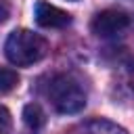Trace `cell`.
<instances>
[{
    "mask_svg": "<svg viewBox=\"0 0 134 134\" xmlns=\"http://www.w3.org/2000/svg\"><path fill=\"white\" fill-rule=\"evenodd\" d=\"M128 25H130L128 13H124L119 8H105V10L94 15V19L90 23V29L98 38H113V36L121 34Z\"/></svg>",
    "mask_w": 134,
    "mask_h": 134,
    "instance_id": "obj_3",
    "label": "cell"
},
{
    "mask_svg": "<svg viewBox=\"0 0 134 134\" xmlns=\"http://www.w3.org/2000/svg\"><path fill=\"white\" fill-rule=\"evenodd\" d=\"M34 17H36V23L40 27H46V29H59V27H67L71 23V15L69 13H65L63 8H59L54 4H48L44 0L36 2Z\"/></svg>",
    "mask_w": 134,
    "mask_h": 134,
    "instance_id": "obj_4",
    "label": "cell"
},
{
    "mask_svg": "<svg viewBox=\"0 0 134 134\" xmlns=\"http://www.w3.org/2000/svg\"><path fill=\"white\" fill-rule=\"evenodd\" d=\"M46 52H48V42L42 36L29 31V29L10 31V36L6 38V44H4L6 59L17 67L34 65L40 59H44Z\"/></svg>",
    "mask_w": 134,
    "mask_h": 134,
    "instance_id": "obj_1",
    "label": "cell"
},
{
    "mask_svg": "<svg viewBox=\"0 0 134 134\" xmlns=\"http://www.w3.org/2000/svg\"><path fill=\"white\" fill-rule=\"evenodd\" d=\"M10 17V4L8 0H0V25Z\"/></svg>",
    "mask_w": 134,
    "mask_h": 134,
    "instance_id": "obj_8",
    "label": "cell"
},
{
    "mask_svg": "<svg viewBox=\"0 0 134 134\" xmlns=\"http://www.w3.org/2000/svg\"><path fill=\"white\" fill-rule=\"evenodd\" d=\"M10 126H13L10 113H8L6 107L0 105V134H8V132H10Z\"/></svg>",
    "mask_w": 134,
    "mask_h": 134,
    "instance_id": "obj_7",
    "label": "cell"
},
{
    "mask_svg": "<svg viewBox=\"0 0 134 134\" xmlns=\"http://www.w3.org/2000/svg\"><path fill=\"white\" fill-rule=\"evenodd\" d=\"M17 84H19V73H17L15 69L2 67V69H0V94L10 92Z\"/></svg>",
    "mask_w": 134,
    "mask_h": 134,
    "instance_id": "obj_6",
    "label": "cell"
},
{
    "mask_svg": "<svg viewBox=\"0 0 134 134\" xmlns=\"http://www.w3.org/2000/svg\"><path fill=\"white\" fill-rule=\"evenodd\" d=\"M23 121L29 130H40L46 124V115H44V111L38 103H29L23 109Z\"/></svg>",
    "mask_w": 134,
    "mask_h": 134,
    "instance_id": "obj_5",
    "label": "cell"
},
{
    "mask_svg": "<svg viewBox=\"0 0 134 134\" xmlns=\"http://www.w3.org/2000/svg\"><path fill=\"white\" fill-rule=\"evenodd\" d=\"M48 100L59 113H77L86 107V92L69 75H54L46 88Z\"/></svg>",
    "mask_w": 134,
    "mask_h": 134,
    "instance_id": "obj_2",
    "label": "cell"
}]
</instances>
